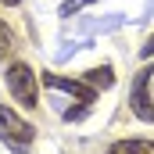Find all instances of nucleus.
<instances>
[{"mask_svg":"<svg viewBox=\"0 0 154 154\" xmlns=\"http://www.w3.org/2000/svg\"><path fill=\"white\" fill-rule=\"evenodd\" d=\"M43 86H50V90H61V93L75 97L79 104H90V100H97V90H93L90 82H79V79H65V75H54V72H47V75H43Z\"/></svg>","mask_w":154,"mask_h":154,"instance_id":"4","label":"nucleus"},{"mask_svg":"<svg viewBox=\"0 0 154 154\" xmlns=\"http://www.w3.org/2000/svg\"><path fill=\"white\" fill-rule=\"evenodd\" d=\"M151 75L154 68H140L136 79H133V90H129V108L136 111V118H143V122H154V100H151Z\"/></svg>","mask_w":154,"mask_h":154,"instance_id":"3","label":"nucleus"},{"mask_svg":"<svg viewBox=\"0 0 154 154\" xmlns=\"http://www.w3.org/2000/svg\"><path fill=\"white\" fill-rule=\"evenodd\" d=\"M140 54H143V57H154V36L147 39V43H143V47H140Z\"/></svg>","mask_w":154,"mask_h":154,"instance_id":"9","label":"nucleus"},{"mask_svg":"<svg viewBox=\"0 0 154 154\" xmlns=\"http://www.w3.org/2000/svg\"><path fill=\"white\" fill-rule=\"evenodd\" d=\"M108 154H154V140H118Z\"/></svg>","mask_w":154,"mask_h":154,"instance_id":"5","label":"nucleus"},{"mask_svg":"<svg viewBox=\"0 0 154 154\" xmlns=\"http://www.w3.org/2000/svg\"><path fill=\"white\" fill-rule=\"evenodd\" d=\"M0 4H4V7H14V4H22V0H0Z\"/></svg>","mask_w":154,"mask_h":154,"instance_id":"10","label":"nucleus"},{"mask_svg":"<svg viewBox=\"0 0 154 154\" xmlns=\"http://www.w3.org/2000/svg\"><path fill=\"white\" fill-rule=\"evenodd\" d=\"M11 50H14V32H11V29H7V25L0 22V61H4V57H7Z\"/></svg>","mask_w":154,"mask_h":154,"instance_id":"7","label":"nucleus"},{"mask_svg":"<svg viewBox=\"0 0 154 154\" xmlns=\"http://www.w3.org/2000/svg\"><path fill=\"white\" fill-rule=\"evenodd\" d=\"M7 90L22 108H36L39 104V86H36V72L25 61H14L7 68Z\"/></svg>","mask_w":154,"mask_h":154,"instance_id":"2","label":"nucleus"},{"mask_svg":"<svg viewBox=\"0 0 154 154\" xmlns=\"http://www.w3.org/2000/svg\"><path fill=\"white\" fill-rule=\"evenodd\" d=\"M86 4H93V0H65L61 4V14H75L79 7H86Z\"/></svg>","mask_w":154,"mask_h":154,"instance_id":"8","label":"nucleus"},{"mask_svg":"<svg viewBox=\"0 0 154 154\" xmlns=\"http://www.w3.org/2000/svg\"><path fill=\"white\" fill-rule=\"evenodd\" d=\"M36 140V129L25 122L22 115H14V108H4L0 104V143H7L11 151L25 154Z\"/></svg>","mask_w":154,"mask_h":154,"instance_id":"1","label":"nucleus"},{"mask_svg":"<svg viewBox=\"0 0 154 154\" xmlns=\"http://www.w3.org/2000/svg\"><path fill=\"white\" fill-rule=\"evenodd\" d=\"M86 82H90L93 90H111V86H115V75H111V68L104 65V68H90V72H86Z\"/></svg>","mask_w":154,"mask_h":154,"instance_id":"6","label":"nucleus"}]
</instances>
